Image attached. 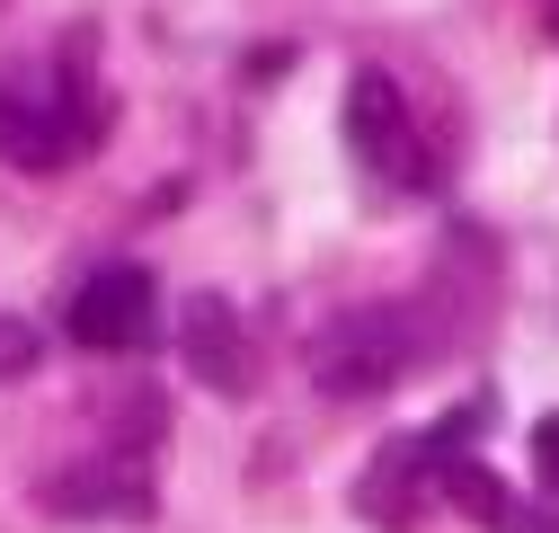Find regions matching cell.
<instances>
[{"label":"cell","instance_id":"obj_1","mask_svg":"<svg viewBox=\"0 0 559 533\" xmlns=\"http://www.w3.org/2000/svg\"><path fill=\"white\" fill-rule=\"evenodd\" d=\"M90 36H72V54H36L27 72H0V161L10 169H72L107 143V90L90 72Z\"/></svg>","mask_w":559,"mask_h":533},{"label":"cell","instance_id":"obj_2","mask_svg":"<svg viewBox=\"0 0 559 533\" xmlns=\"http://www.w3.org/2000/svg\"><path fill=\"white\" fill-rule=\"evenodd\" d=\"M417 356V320L400 311V303H365V311H346V320H329L320 339H311V382L320 391H337V400H373V391H391Z\"/></svg>","mask_w":559,"mask_h":533},{"label":"cell","instance_id":"obj_3","mask_svg":"<svg viewBox=\"0 0 559 533\" xmlns=\"http://www.w3.org/2000/svg\"><path fill=\"white\" fill-rule=\"evenodd\" d=\"M152 311H160L152 276L133 258H107V266H90L72 285V303H62V339L90 347V356H133V347H152Z\"/></svg>","mask_w":559,"mask_h":533},{"label":"cell","instance_id":"obj_4","mask_svg":"<svg viewBox=\"0 0 559 533\" xmlns=\"http://www.w3.org/2000/svg\"><path fill=\"white\" fill-rule=\"evenodd\" d=\"M346 152H356L382 187H427V152H417V116L382 62L346 81Z\"/></svg>","mask_w":559,"mask_h":533},{"label":"cell","instance_id":"obj_5","mask_svg":"<svg viewBox=\"0 0 559 533\" xmlns=\"http://www.w3.org/2000/svg\"><path fill=\"white\" fill-rule=\"evenodd\" d=\"M36 498H45L53 516H133V524H143V516H152V462H133V436H116L107 453L45 472Z\"/></svg>","mask_w":559,"mask_h":533},{"label":"cell","instance_id":"obj_6","mask_svg":"<svg viewBox=\"0 0 559 533\" xmlns=\"http://www.w3.org/2000/svg\"><path fill=\"white\" fill-rule=\"evenodd\" d=\"M187 374H195L204 391H223V400H240V391L258 382V356H249V339H240V311H231L223 294H195V303H187Z\"/></svg>","mask_w":559,"mask_h":533},{"label":"cell","instance_id":"obj_7","mask_svg":"<svg viewBox=\"0 0 559 533\" xmlns=\"http://www.w3.org/2000/svg\"><path fill=\"white\" fill-rule=\"evenodd\" d=\"M36 365H45V347H36V329L0 311V382H19V374H36Z\"/></svg>","mask_w":559,"mask_h":533},{"label":"cell","instance_id":"obj_8","mask_svg":"<svg viewBox=\"0 0 559 533\" xmlns=\"http://www.w3.org/2000/svg\"><path fill=\"white\" fill-rule=\"evenodd\" d=\"M533 462H542V481H550V489H559V418H550V427H542V436H533Z\"/></svg>","mask_w":559,"mask_h":533},{"label":"cell","instance_id":"obj_9","mask_svg":"<svg viewBox=\"0 0 559 533\" xmlns=\"http://www.w3.org/2000/svg\"><path fill=\"white\" fill-rule=\"evenodd\" d=\"M542 19H550V36H559V0H550V10H542Z\"/></svg>","mask_w":559,"mask_h":533}]
</instances>
